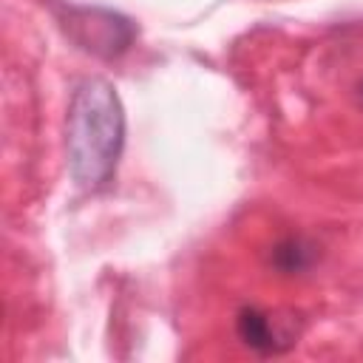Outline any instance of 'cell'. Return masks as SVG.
Returning <instances> with one entry per match:
<instances>
[{
  "mask_svg": "<svg viewBox=\"0 0 363 363\" xmlns=\"http://www.w3.org/2000/svg\"><path fill=\"white\" fill-rule=\"evenodd\" d=\"M235 329H238V337L244 340V346H250L252 352L258 354H275V352H284L289 343L281 340V335L275 332L272 320L267 312L255 309V306H244L235 318Z\"/></svg>",
  "mask_w": 363,
  "mask_h": 363,
  "instance_id": "3",
  "label": "cell"
},
{
  "mask_svg": "<svg viewBox=\"0 0 363 363\" xmlns=\"http://www.w3.org/2000/svg\"><path fill=\"white\" fill-rule=\"evenodd\" d=\"M315 261V250L303 238H284L272 250V267L281 269L284 275H298L309 269Z\"/></svg>",
  "mask_w": 363,
  "mask_h": 363,
  "instance_id": "4",
  "label": "cell"
},
{
  "mask_svg": "<svg viewBox=\"0 0 363 363\" xmlns=\"http://www.w3.org/2000/svg\"><path fill=\"white\" fill-rule=\"evenodd\" d=\"M62 28L82 51L108 60L125 54L136 34L128 17L108 9H68Z\"/></svg>",
  "mask_w": 363,
  "mask_h": 363,
  "instance_id": "2",
  "label": "cell"
},
{
  "mask_svg": "<svg viewBox=\"0 0 363 363\" xmlns=\"http://www.w3.org/2000/svg\"><path fill=\"white\" fill-rule=\"evenodd\" d=\"M125 145V111L108 79L88 77L68 105V162L82 190H102Z\"/></svg>",
  "mask_w": 363,
  "mask_h": 363,
  "instance_id": "1",
  "label": "cell"
},
{
  "mask_svg": "<svg viewBox=\"0 0 363 363\" xmlns=\"http://www.w3.org/2000/svg\"><path fill=\"white\" fill-rule=\"evenodd\" d=\"M360 99H363V82H360Z\"/></svg>",
  "mask_w": 363,
  "mask_h": 363,
  "instance_id": "5",
  "label": "cell"
}]
</instances>
